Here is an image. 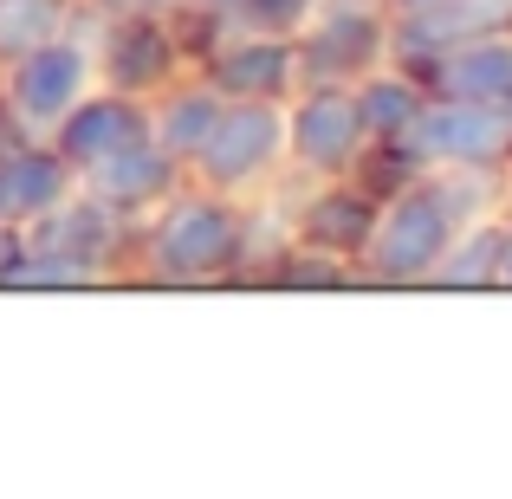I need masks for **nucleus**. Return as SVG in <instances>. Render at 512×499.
I'll return each instance as SVG.
<instances>
[{
  "label": "nucleus",
  "instance_id": "11",
  "mask_svg": "<svg viewBox=\"0 0 512 499\" xmlns=\"http://www.w3.org/2000/svg\"><path fill=\"white\" fill-rule=\"evenodd\" d=\"M363 137L350 85H299L286 98V175L292 182H325V175H357Z\"/></svg>",
  "mask_w": 512,
  "mask_h": 499
},
{
  "label": "nucleus",
  "instance_id": "1",
  "mask_svg": "<svg viewBox=\"0 0 512 499\" xmlns=\"http://www.w3.org/2000/svg\"><path fill=\"white\" fill-rule=\"evenodd\" d=\"M266 240H279L266 201L182 182L130 227V273L156 286H227L260 273Z\"/></svg>",
  "mask_w": 512,
  "mask_h": 499
},
{
  "label": "nucleus",
  "instance_id": "2",
  "mask_svg": "<svg viewBox=\"0 0 512 499\" xmlns=\"http://www.w3.org/2000/svg\"><path fill=\"white\" fill-rule=\"evenodd\" d=\"M130 273V221L111 214L98 195L72 188L59 208H46L20 234V260L7 273V292H59V286H98Z\"/></svg>",
  "mask_w": 512,
  "mask_h": 499
},
{
  "label": "nucleus",
  "instance_id": "3",
  "mask_svg": "<svg viewBox=\"0 0 512 499\" xmlns=\"http://www.w3.org/2000/svg\"><path fill=\"white\" fill-rule=\"evenodd\" d=\"M461 208L454 195L441 188L435 169L409 175L402 188H389L376 201V221H370V240L357 253V286H428L448 253V240L461 234Z\"/></svg>",
  "mask_w": 512,
  "mask_h": 499
},
{
  "label": "nucleus",
  "instance_id": "25",
  "mask_svg": "<svg viewBox=\"0 0 512 499\" xmlns=\"http://www.w3.org/2000/svg\"><path fill=\"white\" fill-rule=\"evenodd\" d=\"M195 7H227V0H195Z\"/></svg>",
  "mask_w": 512,
  "mask_h": 499
},
{
  "label": "nucleus",
  "instance_id": "17",
  "mask_svg": "<svg viewBox=\"0 0 512 499\" xmlns=\"http://www.w3.org/2000/svg\"><path fill=\"white\" fill-rule=\"evenodd\" d=\"M221 104H227V98L195 72V65H188L182 78H169V85L150 98V137L188 169V163H195V150L208 143V130H214V117H221Z\"/></svg>",
  "mask_w": 512,
  "mask_h": 499
},
{
  "label": "nucleus",
  "instance_id": "20",
  "mask_svg": "<svg viewBox=\"0 0 512 499\" xmlns=\"http://www.w3.org/2000/svg\"><path fill=\"white\" fill-rule=\"evenodd\" d=\"M312 7L318 0H227V20H240V26H260V33H299L305 20H312Z\"/></svg>",
  "mask_w": 512,
  "mask_h": 499
},
{
  "label": "nucleus",
  "instance_id": "9",
  "mask_svg": "<svg viewBox=\"0 0 512 499\" xmlns=\"http://www.w3.org/2000/svg\"><path fill=\"white\" fill-rule=\"evenodd\" d=\"M195 72L221 98L286 104L299 91V46H292V33H260V26H240L227 13H214L208 33L195 39Z\"/></svg>",
  "mask_w": 512,
  "mask_h": 499
},
{
  "label": "nucleus",
  "instance_id": "10",
  "mask_svg": "<svg viewBox=\"0 0 512 499\" xmlns=\"http://www.w3.org/2000/svg\"><path fill=\"white\" fill-rule=\"evenodd\" d=\"M402 150L422 169H506L512 175V104H474L428 91Z\"/></svg>",
  "mask_w": 512,
  "mask_h": 499
},
{
  "label": "nucleus",
  "instance_id": "15",
  "mask_svg": "<svg viewBox=\"0 0 512 499\" xmlns=\"http://www.w3.org/2000/svg\"><path fill=\"white\" fill-rule=\"evenodd\" d=\"M422 85L441 98H474V104H512V26L454 39L448 52L422 65Z\"/></svg>",
  "mask_w": 512,
  "mask_h": 499
},
{
  "label": "nucleus",
  "instance_id": "12",
  "mask_svg": "<svg viewBox=\"0 0 512 499\" xmlns=\"http://www.w3.org/2000/svg\"><path fill=\"white\" fill-rule=\"evenodd\" d=\"M137 137H150V98H130V91H111V85H91L85 98L72 104V111L52 124V150L65 156V169L85 175L91 163H104V156L130 150Z\"/></svg>",
  "mask_w": 512,
  "mask_h": 499
},
{
  "label": "nucleus",
  "instance_id": "18",
  "mask_svg": "<svg viewBox=\"0 0 512 499\" xmlns=\"http://www.w3.org/2000/svg\"><path fill=\"white\" fill-rule=\"evenodd\" d=\"M493 266H500V214H480V221H467L461 234L448 240V253H441V266H435L428 286H441V292H493Z\"/></svg>",
  "mask_w": 512,
  "mask_h": 499
},
{
  "label": "nucleus",
  "instance_id": "23",
  "mask_svg": "<svg viewBox=\"0 0 512 499\" xmlns=\"http://www.w3.org/2000/svg\"><path fill=\"white\" fill-rule=\"evenodd\" d=\"M13 260H20V234H13V227H0V292H7V273H13Z\"/></svg>",
  "mask_w": 512,
  "mask_h": 499
},
{
  "label": "nucleus",
  "instance_id": "24",
  "mask_svg": "<svg viewBox=\"0 0 512 499\" xmlns=\"http://www.w3.org/2000/svg\"><path fill=\"white\" fill-rule=\"evenodd\" d=\"M422 7H441V0H389V13H422Z\"/></svg>",
  "mask_w": 512,
  "mask_h": 499
},
{
  "label": "nucleus",
  "instance_id": "19",
  "mask_svg": "<svg viewBox=\"0 0 512 499\" xmlns=\"http://www.w3.org/2000/svg\"><path fill=\"white\" fill-rule=\"evenodd\" d=\"M78 20V0H0V65H13L20 52L46 46L52 33Z\"/></svg>",
  "mask_w": 512,
  "mask_h": 499
},
{
  "label": "nucleus",
  "instance_id": "7",
  "mask_svg": "<svg viewBox=\"0 0 512 499\" xmlns=\"http://www.w3.org/2000/svg\"><path fill=\"white\" fill-rule=\"evenodd\" d=\"M389 39H396L389 0H318L312 20L292 33L299 85H357L370 65L389 59Z\"/></svg>",
  "mask_w": 512,
  "mask_h": 499
},
{
  "label": "nucleus",
  "instance_id": "4",
  "mask_svg": "<svg viewBox=\"0 0 512 499\" xmlns=\"http://www.w3.org/2000/svg\"><path fill=\"white\" fill-rule=\"evenodd\" d=\"M188 182L221 188V195H240V201H266L286 182V104L227 98L208 143L188 163Z\"/></svg>",
  "mask_w": 512,
  "mask_h": 499
},
{
  "label": "nucleus",
  "instance_id": "8",
  "mask_svg": "<svg viewBox=\"0 0 512 499\" xmlns=\"http://www.w3.org/2000/svg\"><path fill=\"white\" fill-rule=\"evenodd\" d=\"M91 59H98V85L156 98L169 78H182L195 65V52H188V33L175 13H98L91 20Z\"/></svg>",
  "mask_w": 512,
  "mask_h": 499
},
{
  "label": "nucleus",
  "instance_id": "13",
  "mask_svg": "<svg viewBox=\"0 0 512 499\" xmlns=\"http://www.w3.org/2000/svg\"><path fill=\"white\" fill-rule=\"evenodd\" d=\"M182 182H188V169L175 163V156H169L156 137H137L130 150L104 156V163H91L85 175H78V188H85V195H98L111 214H124L130 227H137L163 195H175Z\"/></svg>",
  "mask_w": 512,
  "mask_h": 499
},
{
  "label": "nucleus",
  "instance_id": "21",
  "mask_svg": "<svg viewBox=\"0 0 512 499\" xmlns=\"http://www.w3.org/2000/svg\"><path fill=\"white\" fill-rule=\"evenodd\" d=\"M493 292H512V201L500 208V266H493Z\"/></svg>",
  "mask_w": 512,
  "mask_h": 499
},
{
  "label": "nucleus",
  "instance_id": "5",
  "mask_svg": "<svg viewBox=\"0 0 512 499\" xmlns=\"http://www.w3.org/2000/svg\"><path fill=\"white\" fill-rule=\"evenodd\" d=\"M91 20L98 13L78 0V20L65 33H52L46 46L20 52L13 65H0V104H7L20 137H52L65 111L98 85V59H91Z\"/></svg>",
  "mask_w": 512,
  "mask_h": 499
},
{
  "label": "nucleus",
  "instance_id": "16",
  "mask_svg": "<svg viewBox=\"0 0 512 499\" xmlns=\"http://www.w3.org/2000/svg\"><path fill=\"white\" fill-rule=\"evenodd\" d=\"M350 104H357V124H363L370 143H402L415 130V117H422V104H428V85H422L415 65L383 59L350 85Z\"/></svg>",
  "mask_w": 512,
  "mask_h": 499
},
{
  "label": "nucleus",
  "instance_id": "14",
  "mask_svg": "<svg viewBox=\"0 0 512 499\" xmlns=\"http://www.w3.org/2000/svg\"><path fill=\"white\" fill-rule=\"evenodd\" d=\"M78 188V175L65 169V156L46 137H13L0 150V227L26 234L46 208H59Z\"/></svg>",
  "mask_w": 512,
  "mask_h": 499
},
{
  "label": "nucleus",
  "instance_id": "22",
  "mask_svg": "<svg viewBox=\"0 0 512 499\" xmlns=\"http://www.w3.org/2000/svg\"><path fill=\"white\" fill-rule=\"evenodd\" d=\"M91 13H175L188 7V0H85Z\"/></svg>",
  "mask_w": 512,
  "mask_h": 499
},
{
  "label": "nucleus",
  "instance_id": "6",
  "mask_svg": "<svg viewBox=\"0 0 512 499\" xmlns=\"http://www.w3.org/2000/svg\"><path fill=\"white\" fill-rule=\"evenodd\" d=\"M286 182L266 195V208L279 221V240H292L305 253H325V260L357 273V253L370 240V221H376L383 195L370 182H357V175H325V182H305V188H286Z\"/></svg>",
  "mask_w": 512,
  "mask_h": 499
}]
</instances>
